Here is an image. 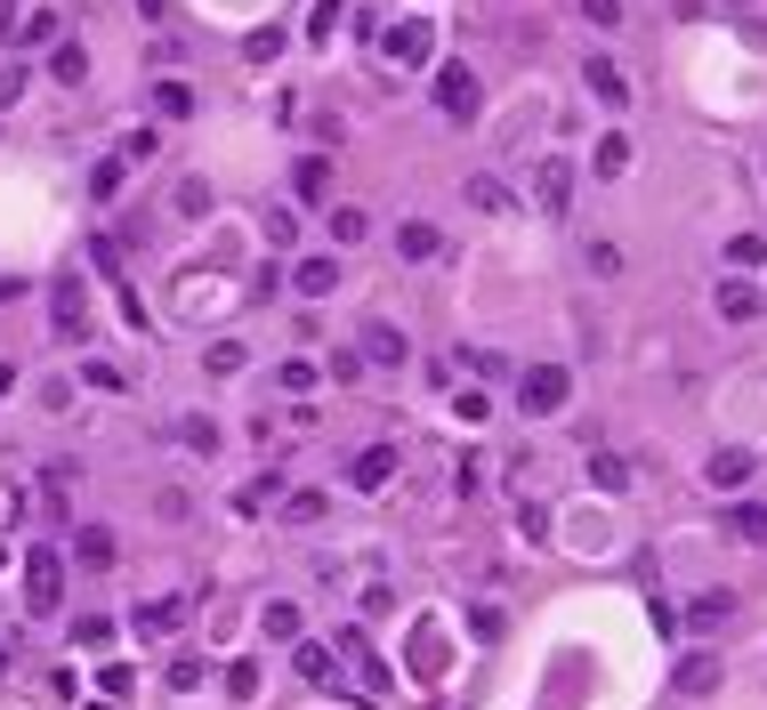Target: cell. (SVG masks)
Wrapping results in <instances>:
<instances>
[{
  "instance_id": "obj_1",
  "label": "cell",
  "mask_w": 767,
  "mask_h": 710,
  "mask_svg": "<svg viewBox=\"0 0 767 710\" xmlns=\"http://www.w3.org/2000/svg\"><path fill=\"white\" fill-rule=\"evenodd\" d=\"M25 605H33V614H57V605H66V557H57V549H33L25 557Z\"/></svg>"
},
{
  "instance_id": "obj_2",
  "label": "cell",
  "mask_w": 767,
  "mask_h": 710,
  "mask_svg": "<svg viewBox=\"0 0 767 710\" xmlns=\"http://www.w3.org/2000/svg\"><path fill=\"white\" fill-rule=\"evenodd\" d=\"M49 331H57V340H73V347L90 340V299H81V283H73V275H57V283H49Z\"/></svg>"
},
{
  "instance_id": "obj_3",
  "label": "cell",
  "mask_w": 767,
  "mask_h": 710,
  "mask_svg": "<svg viewBox=\"0 0 767 710\" xmlns=\"http://www.w3.org/2000/svg\"><path fill=\"white\" fill-rule=\"evenodd\" d=\"M566 395H574L566 364H533L526 380H517V404H526V412H566Z\"/></svg>"
},
{
  "instance_id": "obj_4",
  "label": "cell",
  "mask_w": 767,
  "mask_h": 710,
  "mask_svg": "<svg viewBox=\"0 0 767 710\" xmlns=\"http://www.w3.org/2000/svg\"><path fill=\"white\" fill-rule=\"evenodd\" d=\"M397 66H428L437 57V33H428V16H404V25H388V40H380Z\"/></svg>"
},
{
  "instance_id": "obj_5",
  "label": "cell",
  "mask_w": 767,
  "mask_h": 710,
  "mask_svg": "<svg viewBox=\"0 0 767 710\" xmlns=\"http://www.w3.org/2000/svg\"><path fill=\"white\" fill-rule=\"evenodd\" d=\"M437 106H445L452 121H476L485 90H476V73H469V66H445V73H437Z\"/></svg>"
},
{
  "instance_id": "obj_6",
  "label": "cell",
  "mask_w": 767,
  "mask_h": 710,
  "mask_svg": "<svg viewBox=\"0 0 767 710\" xmlns=\"http://www.w3.org/2000/svg\"><path fill=\"white\" fill-rule=\"evenodd\" d=\"M533 194H542V211H574V162H566V154H550V162H542V178H533Z\"/></svg>"
},
{
  "instance_id": "obj_7",
  "label": "cell",
  "mask_w": 767,
  "mask_h": 710,
  "mask_svg": "<svg viewBox=\"0 0 767 710\" xmlns=\"http://www.w3.org/2000/svg\"><path fill=\"white\" fill-rule=\"evenodd\" d=\"M388 476H397V452H388V445H371V452H356V461H347V485H364V493H380Z\"/></svg>"
},
{
  "instance_id": "obj_8",
  "label": "cell",
  "mask_w": 767,
  "mask_h": 710,
  "mask_svg": "<svg viewBox=\"0 0 767 710\" xmlns=\"http://www.w3.org/2000/svg\"><path fill=\"white\" fill-rule=\"evenodd\" d=\"M292 194H299V202H331V162H323V154H307L299 170H292Z\"/></svg>"
},
{
  "instance_id": "obj_9",
  "label": "cell",
  "mask_w": 767,
  "mask_h": 710,
  "mask_svg": "<svg viewBox=\"0 0 767 710\" xmlns=\"http://www.w3.org/2000/svg\"><path fill=\"white\" fill-rule=\"evenodd\" d=\"M73 557H81L90 573H106V566H114V533H106V525H81V533H73Z\"/></svg>"
},
{
  "instance_id": "obj_10",
  "label": "cell",
  "mask_w": 767,
  "mask_h": 710,
  "mask_svg": "<svg viewBox=\"0 0 767 710\" xmlns=\"http://www.w3.org/2000/svg\"><path fill=\"white\" fill-rule=\"evenodd\" d=\"M719 316H728V323H752L759 316V291L743 283V275H728V283H719Z\"/></svg>"
},
{
  "instance_id": "obj_11",
  "label": "cell",
  "mask_w": 767,
  "mask_h": 710,
  "mask_svg": "<svg viewBox=\"0 0 767 710\" xmlns=\"http://www.w3.org/2000/svg\"><path fill=\"white\" fill-rule=\"evenodd\" d=\"M364 355H371V364H404L412 347H404V331H397V323H364Z\"/></svg>"
},
{
  "instance_id": "obj_12",
  "label": "cell",
  "mask_w": 767,
  "mask_h": 710,
  "mask_svg": "<svg viewBox=\"0 0 767 710\" xmlns=\"http://www.w3.org/2000/svg\"><path fill=\"white\" fill-rule=\"evenodd\" d=\"M678 695H719V654H687L678 662Z\"/></svg>"
},
{
  "instance_id": "obj_13",
  "label": "cell",
  "mask_w": 767,
  "mask_h": 710,
  "mask_svg": "<svg viewBox=\"0 0 767 710\" xmlns=\"http://www.w3.org/2000/svg\"><path fill=\"white\" fill-rule=\"evenodd\" d=\"M340 662H356V671H364V686H388V671H380V654L364 646V630H340Z\"/></svg>"
},
{
  "instance_id": "obj_14",
  "label": "cell",
  "mask_w": 767,
  "mask_h": 710,
  "mask_svg": "<svg viewBox=\"0 0 767 710\" xmlns=\"http://www.w3.org/2000/svg\"><path fill=\"white\" fill-rule=\"evenodd\" d=\"M728 533L752 541V549H767V509H759V500H735V509H728Z\"/></svg>"
},
{
  "instance_id": "obj_15",
  "label": "cell",
  "mask_w": 767,
  "mask_h": 710,
  "mask_svg": "<svg viewBox=\"0 0 767 710\" xmlns=\"http://www.w3.org/2000/svg\"><path fill=\"white\" fill-rule=\"evenodd\" d=\"M397 250H404L412 267H421V259H437V226H428V218H404V226H397Z\"/></svg>"
},
{
  "instance_id": "obj_16",
  "label": "cell",
  "mask_w": 767,
  "mask_h": 710,
  "mask_svg": "<svg viewBox=\"0 0 767 710\" xmlns=\"http://www.w3.org/2000/svg\"><path fill=\"white\" fill-rule=\"evenodd\" d=\"M590 90H598V106H622V97H630V90H622V73H614V57H590Z\"/></svg>"
},
{
  "instance_id": "obj_17",
  "label": "cell",
  "mask_w": 767,
  "mask_h": 710,
  "mask_svg": "<svg viewBox=\"0 0 767 710\" xmlns=\"http://www.w3.org/2000/svg\"><path fill=\"white\" fill-rule=\"evenodd\" d=\"M728 614H735V590H711V597H695V605H687V622H695V630H719Z\"/></svg>"
},
{
  "instance_id": "obj_18",
  "label": "cell",
  "mask_w": 767,
  "mask_h": 710,
  "mask_svg": "<svg viewBox=\"0 0 767 710\" xmlns=\"http://www.w3.org/2000/svg\"><path fill=\"white\" fill-rule=\"evenodd\" d=\"M170 630H178V605H170V597L138 605V638H170Z\"/></svg>"
},
{
  "instance_id": "obj_19",
  "label": "cell",
  "mask_w": 767,
  "mask_h": 710,
  "mask_svg": "<svg viewBox=\"0 0 767 710\" xmlns=\"http://www.w3.org/2000/svg\"><path fill=\"white\" fill-rule=\"evenodd\" d=\"M299 678H316V686H340V654H323V646H299Z\"/></svg>"
},
{
  "instance_id": "obj_20",
  "label": "cell",
  "mask_w": 767,
  "mask_h": 710,
  "mask_svg": "<svg viewBox=\"0 0 767 710\" xmlns=\"http://www.w3.org/2000/svg\"><path fill=\"white\" fill-rule=\"evenodd\" d=\"M178 445L186 452H219V428L202 421V412H186V421H178Z\"/></svg>"
},
{
  "instance_id": "obj_21",
  "label": "cell",
  "mask_w": 767,
  "mask_h": 710,
  "mask_svg": "<svg viewBox=\"0 0 767 710\" xmlns=\"http://www.w3.org/2000/svg\"><path fill=\"white\" fill-rule=\"evenodd\" d=\"M331 283H340V259H307L299 267V291H307V299H323Z\"/></svg>"
},
{
  "instance_id": "obj_22",
  "label": "cell",
  "mask_w": 767,
  "mask_h": 710,
  "mask_svg": "<svg viewBox=\"0 0 767 710\" xmlns=\"http://www.w3.org/2000/svg\"><path fill=\"white\" fill-rule=\"evenodd\" d=\"M752 476V452H711V485H743Z\"/></svg>"
},
{
  "instance_id": "obj_23",
  "label": "cell",
  "mask_w": 767,
  "mask_h": 710,
  "mask_svg": "<svg viewBox=\"0 0 767 710\" xmlns=\"http://www.w3.org/2000/svg\"><path fill=\"white\" fill-rule=\"evenodd\" d=\"M154 106L170 114V121H186V114H194V90H186V81H162V90H154Z\"/></svg>"
},
{
  "instance_id": "obj_24",
  "label": "cell",
  "mask_w": 767,
  "mask_h": 710,
  "mask_svg": "<svg viewBox=\"0 0 767 710\" xmlns=\"http://www.w3.org/2000/svg\"><path fill=\"white\" fill-rule=\"evenodd\" d=\"M49 73H57V81H66V90H73V81H81V73H90V57H81V40H66V49H57V57H49Z\"/></svg>"
},
{
  "instance_id": "obj_25",
  "label": "cell",
  "mask_w": 767,
  "mask_h": 710,
  "mask_svg": "<svg viewBox=\"0 0 767 710\" xmlns=\"http://www.w3.org/2000/svg\"><path fill=\"white\" fill-rule=\"evenodd\" d=\"M728 259H735V275H752V267H767V242H759V235H735Z\"/></svg>"
},
{
  "instance_id": "obj_26",
  "label": "cell",
  "mask_w": 767,
  "mask_h": 710,
  "mask_svg": "<svg viewBox=\"0 0 767 710\" xmlns=\"http://www.w3.org/2000/svg\"><path fill=\"white\" fill-rule=\"evenodd\" d=\"M469 202L476 211H509V186L502 178H469Z\"/></svg>"
},
{
  "instance_id": "obj_27",
  "label": "cell",
  "mask_w": 767,
  "mask_h": 710,
  "mask_svg": "<svg viewBox=\"0 0 767 710\" xmlns=\"http://www.w3.org/2000/svg\"><path fill=\"white\" fill-rule=\"evenodd\" d=\"M259 630H267V638H299V605H267Z\"/></svg>"
},
{
  "instance_id": "obj_28",
  "label": "cell",
  "mask_w": 767,
  "mask_h": 710,
  "mask_svg": "<svg viewBox=\"0 0 767 710\" xmlns=\"http://www.w3.org/2000/svg\"><path fill=\"white\" fill-rule=\"evenodd\" d=\"M121 170H130V162H97V170H90V194L114 202V194H121Z\"/></svg>"
},
{
  "instance_id": "obj_29",
  "label": "cell",
  "mask_w": 767,
  "mask_h": 710,
  "mask_svg": "<svg viewBox=\"0 0 767 710\" xmlns=\"http://www.w3.org/2000/svg\"><path fill=\"white\" fill-rule=\"evenodd\" d=\"M590 476H598V485H606V493H622V485H630V469H622L614 452H590Z\"/></svg>"
},
{
  "instance_id": "obj_30",
  "label": "cell",
  "mask_w": 767,
  "mask_h": 710,
  "mask_svg": "<svg viewBox=\"0 0 767 710\" xmlns=\"http://www.w3.org/2000/svg\"><path fill=\"white\" fill-rule=\"evenodd\" d=\"M106 638H114L106 614H81V622H73V646H106Z\"/></svg>"
},
{
  "instance_id": "obj_31",
  "label": "cell",
  "mask_w": 767,
  "mask_h": 710,
  "mask_svg": "<svg viewBox=\"0 0 767 710\" xmlns=\"http://www.w3.org/2000/svg\"><path fill=\"white\" fill-rule=\"evenodd\" d=\"M170 686H178V695H194V686H202V662L178 654V662H170Z\"/></svg>"
},
{
  "instance_id": "obj_32",
  "label": "cell",
  "mask_w": 767,
  "mask_h": 710,
  "mask_svg": "<svg viewBox=\"0 0 767 710\" xmlns=\"http://www.w3.org/2000/svg\"><path fill=\"white\" fill-rule=\"evenodd\" d=\"M16 97H25V66H0V114H9Z\"/></svg>"
},
{
  "instance_id": "obj_33",
  "label": "cell",
  "mask_w": 767,
  "mask_h": 710,
  "mask_svg": "<svg viewBox=\"0 0 767 710\" xmlns=\"http://www.w3.org/2000/svg\"><path fill=\"white\" fill-rule=\"evenodd\" d=\"M202 364H211V371H243V347H235V340H219L211 355H202Z\"/></svg>"
},
{
  "instance_id": "obj_34",
  "label": "cell",
  "mask_w": 767,
  "mask_h": 710,
  "mask_svg": "<svg viewBox=\"0 0 767 710\" xmlns=\"http://www.w3.org/2000/svg\"><path fill=\"white\" fill-rule=\"evenodd\" d=\"M582 16L590 25H622V0H582Z\"/></svg>"
},
{
  "instance_id": "obj_35",
  "label": "cell",
  "mask_w": 767,
  "mask_h": 710,
  "mask_svg": "<svg viewBox=\"0 0 767 710\" xmlns=\"http://www.w3.org/2000/svg\"><path fill=\"white\" fill-rule=\"evenodd\" d=\"M16 33V0H0V40H9Z\"/></svg>"
},
{
  "instance_id": "obj_36",
  "label": "cell",
  "mask_w": 767,
  "mask_h": 710,
  "mask_svg": "<svg viewBox=\"0 0 767 710\" xmlns=\"http://www.w3.org/2000/svg\"><path fill=\"white\" fill-rule=\"evenodd\" d=\"M138 9H146V16H162V9H170V0H138Z\"/></svg>"
}]
</instances>
